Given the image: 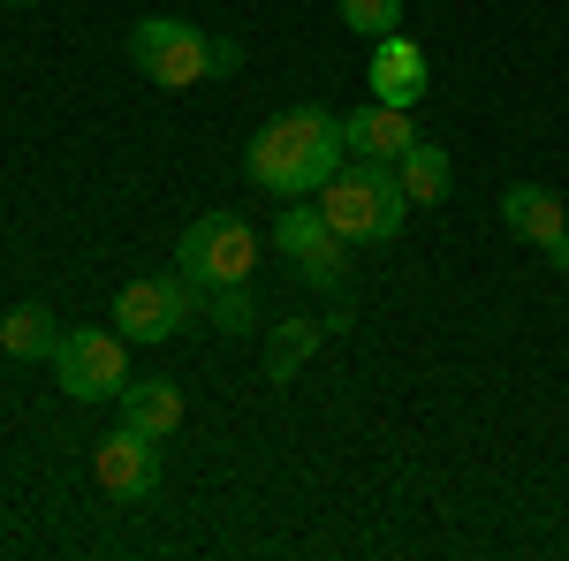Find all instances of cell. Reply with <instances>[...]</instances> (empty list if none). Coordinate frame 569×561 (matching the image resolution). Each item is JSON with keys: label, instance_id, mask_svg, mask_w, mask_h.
<instances>
[{"label": "cell", "instance_id": "cell-1", "mask_svg": "<svg viewBox=\"0 0 569 561\" xmlns=\"http://www.w3.org/2000/svg\"><path fill=\"white\" fill-rule=\"evenodd\" d=\"M342 160H350L342 114H327V107H289V114H273L243 144V174L259 182L266 198H319L342 174Z\"/></svg>", "mask_w": 569, "mask_h": 561}, {"label": "cell", "instance_id": "cell-2", "mask_svg": "<svg viewBox=\"0 0 569 561\" xmlns=\"http://www.w3.org/2000/svg\"><path fill=\"white\" fill-rule=\"evenodd\" d=\"M319 213L342 243H395L410 220V198H402L388 160H342V174L319 190Z\"/></svg>", "mask_w": 569, "mask_h": 561}, {"label": "cell", "instance_id": "cell-3", "mask_svg": "<svg viewBox=\"0 0 569 561\" xmlns=\"http://www.w3.org/2000/svg\"><path fill=\"white\" fill-rule=\"evenodd\" d=\"M176 273H190L198 289H236L259 273V228L243 213H206L182 228L176 243Z\"/></svg>", "mask_w": 569, "mask_h": 561}, {"label": "cell", "instance_id": "cell-4", "mask_svg": "<svg viewBox=\"0 0 569 561\" xmlns=\"http://www.w3.org/2000/svg\"><path fill=\"white\" fill-rule=\"evenodd\" d=\"M53 380L77 402H114V394L130 388V334L122 327H61Z\"/></svg>", "mask_w": 569, "mask_h": 561}, {"label": "cell", "instance_id": "cell-5", "mask_svg": "<svg viewBox=\"0 0 569 561\" xmlns=\"http://www.w3.org/2000/svg\"><path fill=\"white\" fill-rule=\"evenodd\" d=\"M198 319H206V289H198L190 273H144V281H130V289L114 297V327L144 349L176 342L182 327H198Z\"/></svg>", "mask_w": 569, "mask_h": 561}, {"label": "cell", "instance_id": "cell-6", "mask_svg": "<svg viewBox=\"0 0 569 561\" xmlns=\"http://www.w3.org/2000/svg\"><path fill=\"white\" fill-rule=\"evenodd\" d=\"M130 61L144 69V84L190 91L213 77V39L182 16H144V23H130Z\"/></svg>", "mask_w": 569, "mask_h": 561}, {"label": "cell", "instance_id": "cell-7", "mask_svg": "<svg viewBox=\"0 0 569 561\" xmlns=\"http://www.w3.org/2000/svg\"><path fill=\"white\" fill-rule=\"evenodd\" d=\"M273 251L297 266L305 289H327V297L350 289V243H342V236L327 228V213L305 206V198H289V213L273 220Z\"/></svg>", "mask_w": 569, "mask_h": 561}, {"label": "cell", "instance_id": "cell-8", "mask_svg": "<svg viewBox=\"0 0 569 561\" xmlns=\"http://www.w3.org/2000/svg\"><path fill=\"white\" fill-rule=\"evenodd\" d=\"M91 478H99V493L107 501H122V509H144L152 493H160V440L137 425H114L91 440Z\"/></svg>", "mask_w": 569, "mask_h": 561}, {"label": "cell", "instance_id": "cell-9", "mask_svg": "<svg viewBox=\"0 0 569 561\" xmlns=\"http://www.w3.org/2000/svg\"><path fill=\"white\" fill-rule=\"evenodd\" d=\"M365 84L372 99H388V107H418L426 84H433V69H426V46L388 31V39H372V69H365Z\"/></svg>", "mask_w": 569, "mask_h": 561}, {"label": "cell", "instance_id": "cell-10", "mask_svg": "<svg viewBox=\"0 0 569 561\" xmlns=\"http://www.w3.org/2000/svg\"><path fill=\"white\" fill-rule=\"evenodd\" d=\"M342 144H350V160H388V168H395V160L418 144V122H410V107L372 99V107L342 114Z\"/></svg>", "mask_w": 569, "mask_h": 561}, {"label": "cell", "instance_id": "cell-11", "mask_svg": "<svg viewBox=\"0 0 569 561\" xmlns=\"http://www.w3.org/2000/svg\"><path fill=\"white\" fill-rule=\"evenodd\" d=\"M501 220H509V236H525V243H562L569 236V206L547 190V182H509V198H501Z\"/></svg>", "mask_w": 569, "mask_h": 561}, {"label": "cell", "instance_id": "cell-12", "mask_svg": "<svg viewBox=\"0 0 569 561\" xmlns=\"http://www.w3.org/2000/svg\"><path fill=\"white\" fill-rule=\"evenodd\" d=\"M114 402H122V425L152 432V440H168V432L182 425V388H176V380H160V372L130 380V388L114 394Z\"/></svg>", "mask_w": 569, "mask_h": 561}, {"label": "cell", "instance_id": "cell-13", "mask_svg": "<svg viewBox=\"0 0 569 561\" xmlns=\"http://www.w3.org/2000/svg\"><path fill=\"white\" fill-rule=\"evenodd\" d=\"M342 327H350V319H327V327H311V319H281V327H266V380H273V388H289V380H297V364H305L311 349L327 342V334H342Z\"/></svg>", "mask_w": 569, "mask_h": 561}, {"label": "cell", "instance_id": "cell-14", "mask_svg": "<svg viewBox=\"0 0 569 561\" xmlns=\"http://www.w3.org/2000/svg\"><path fill=\"white\" fill-rule=\"evenodd\" d=\"M395 182H402V198L410 206H440L448 198V182H456V168H448V144H410L402 160H395Z\"/></svg>", "mask_w": 569, "mask_h": 561}, {"label": "cell", "instance_id": "cell-15", "mask_svg": "<svg viewBox=\"0 0 569 561\" xmlns=\"http://www.w3.org/2000/svg\"><path fill=\"white\" fill-rule=\"evenodd\" d=\"M53 342H61V327H53V311H46V303H16V311L0 319V349H8L16 364H31V357L53 364Z\"/></svg>", "mask_w": 569, "mask_h": 561}, {"label": "cell", "instance_id": "cell-16", "mask_svg": "<svg viewBox=\"0 0 569 561\" xmlns=\"http://www.w3.org/2000/svg\"><path fill=\"white\" fill-rule=\"evenodd\" d=\"M206 327H220V334H251V327H259L251 281H236V289H206Z\"/></svg>", "mask_w": 569, "mask_h": 561}, {"label": "cell", "instance_id": "cell-17", "mask_svg": "<svg viewBox=\"0 0 569 561\" xmlns=\"http://www.w3.org/2000/svg\"><path fill=\"white\" fill-rule=\"evenodd\" d=\"M342 8V23H350L357 39H388L395 23H402V0H335Z\"/></svg>", "mask_w": 569, "mask_h": 561}, {"label": "cell", "instance_id": "cell-18", "mask_svg": "<svg viewBox=\"0 0 569 561\" xmlns=\"http://www.w3.org/2000/svg\"><path fill=\"white\" fill-rule=\"evenodd\" d=\"M236 61H243V46H236V39H213V77H228Z\"/></svg>", "mask_w": 569, "mask_h": 561}, {"label": "cell", "instance_id": "cell-19", "mask_svg": "<svg viewBox=\"0 0 569 561\" xmlns=\"http://www.w3.org/2000/svg\"><path fill=\"white\" fill-rule=\"evenodd\" d=\"M547 266H562V273H569V236H562V243H547Z\"/></svg>", "mask_w": 569, "mask_h": 561}, {"label": "cell", "instance_id": "cell-20", "mask_svg": "<svg viewBox=\"0 0 569 561\" xmlns=\"http://www.w3.org/2000/svg\"><path fill=\"white\" fill-rule=\"evenodd\" d=\"M8 8H39V0H8Z\"/></svg>", "mask_w": 569, "mask_h": 561}]
</instances>
